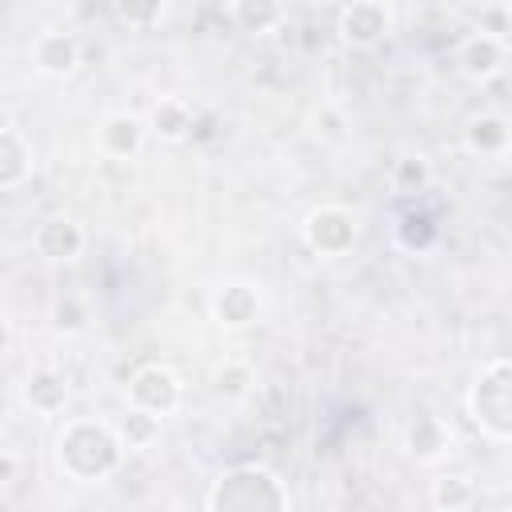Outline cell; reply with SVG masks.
Returning <instances> with one entry per match:
<instances>
[{
  "label": "cell",
  "instance_id": "6da1fadb",
  "mask_svg": "<svg viewBox=\"0 0 512 512\" xmlns=\"http://www.w3.org/2000/svg\"><path fill=\"white\" fill-rule=\"evenodd\" d=\"M124 456V440L116 432V424L104 420H68L56 432V464L64 476L80 480V484H96L108 472H116Z\"/></svg>",
  "mask_w": 512,
  "mask_h": 512
},
{
  "label": "cell",
  "instance_id": "7a4b0ae2",
  "mask_svg": "<svg viewBox=\"0 0 512 512\" xmlns=\"http://www.w3.org/2000/svg\"><path fill=\"white\" fill-rule=\"evenodd\" d=\"M468 412L488 436L512 440V360H492L476 376L468 392Z\"/></svg>",
  "mask_w": 512,
  "mask_h": 512
},
{
  "label": "cell",
  "instance_id": "3957f363",
  "mask_svg": "<svg viewBox=\"0 0 512 512\" xmlns=\"http://www.w3.org/2000/svg\"><path fill=\"white\" fill-rule=\"evenodd\" d=\"M204 504L216 512L220 508H244V512L248 508H288V492L264 468H232L212 484Z\"/></svg>",
  "mask_w": 512,
  "mask_h": 512
},
{
  "label": "cell",
  "instance_id": "277c9868",
  "mask_svg": "<svg viewBox=\"0 0 512 512\" xmlns=\"http://www.w3.org/2000/svg\"><path fill=\"white\" fill-rule=\"evenodd\" d=\"M356 240V216L340 204H320L304 220V244L316 256H344Z\"/></svg>",
  "mask_w": 512,
  "mask_h": 512
},
{
  "label": "cell",
  "instance_id": "5b68a950",
  "mask_svg": "<svg viewBox=\"0 0 512 512\" xmlns=\"http://www.w3.org/2000/svg\"><path fill=\"white\" fill-rule=\"evenodd\" d=\"M180 392H184V388H180V376H176L172 368H164V364H144V368H136L132 380H128V404L148 408V412H156V416L176 412Z\"/></svg>",
  "mask_w": 512,
  "mask_h": 512
},
{
  "label": "cell",
  "instance_id": "8992f818",
  "mask_svg": "<svg viewBox=\"0 0 512 512\" xmlns=\"http://www.w3.org/2000/svg\"><path fill=\"white\" fill-rule=\"evenodd\" d=\"M144 136H148V124L136 112H108L96 128V152L108 160H128L144 148Z\"/></svg>",
  "mask_w": 512,
  "mask_h": 512
},
{
  "label": "cell",
  "instance_id": "52a82bcc",
  "mask_svg": "<svg viewBox=\"0 0 512 512\" xmlns=\"http://www.w3.org/2000/svg\"><path fill=\"white\" fill-rule=\"evenodd\" d=\"M256 316H260V292H256L252 284L228 280V284H220V288L212 292V320H216L220 328L240 332V328H248Z\"/></svg>",
  "mask_w": 512,
  "mask_h": 512
},
{
  "label": "cell",
  "instance_id": "ba28073f",
  "mask_svg": "<svg viewBox=\"0 0 512 512\" xmlns=\"http://www.w3.org/2000/svg\"><path fill=\"white\" fill-rule=\"evenodd\" d=\"M388 32V8L384 0H352L340 8V40L352 48H372Z\"/></svg>",
  "mask_w": 512,
  "mask_h": 512
},
{
  "label": "cell",
  "instance_id": "9c48e42d",
  "mask_svg": "<svg viewBox=\"0 0 512 512\" xmlns=\"http://www.w3.org/2000/svg\"><path fill=\"white\" fill-rule=\"evenodd\" d=\"M32 248L40 260H76L84 252V228L72 216H48L32 228Z\"/></svg>",
  "mask_w": 512,
  "mask_h": 512
},
{
  "label": "cell",
  "instance_id": "30bf717a",
  "mask_svg": "<svg viewBox=\"0 0 512 512\" xmlns=\"http://www.w3.org/2000/svg\"><path fill=\"white\" fill-rule=\"evenodd\" d=\"M32 64L40 76L48 80H64L76 72L80 64V44L68 36V32H40L36 44H32Z\"/></svg>",
  "mask_w": 512,
  "mask_h": 512
},
{
  "label": "cell",
  "instance_id": "8fae6325",
  "mask_svg": "<svg viewBox=\"0 0 512 512\" xmlns=\"http://www.w3.org/2000/svg\"><path fill=\"white\" fill-rule=\"evenodd\" d=\"M32 176V144L20 136V128L8 120L0 128V188L16 192Z\"/></svg>",
  "mask_w": 512,
  "mask_h": 512
},
{
  "label": "cell",
  "instance_id": "7c38bea8",
  "mask_svg": "<svg viewBox=\"0 0 512 512\" xmlns=\"http://www.w3.org/2000/svg\"><path fill=\"white\" fill-rule=\"evenodd\" d=\"M24 404L32 408V412H40V416H56V412H64V404H68V380L60 376V372H52V368H36L28 380H24Z\"/></svg>",
  "mask_w": 512,
  "mask_h": 512
},
{
  "label": "cell",
  "instance_id": "4fadbf2b",
  "mask_svg": "<svg viewBox=\"0 0 512 512\" xmlns=\"http://www.w3.org/2000/svg\"><path fill=\"white\" fill-rule=\"evenodd\" d=\"M464 144H468V152H480V156H504V152H512V124L496 112L472 116L464 128Z\"/></svg>",
  "mask_w": 512,
  "mask_h": 512
},
{
  "label": "cell",
  "instance_id": "5bb4252c",
  "mask_svg": "<svg viewBox=\"0 0 512 512\" xmlns=\"http://www.w3.org/2000/svg\"><path fill=\"white\" fill-rule=\"evenodd\" d=\"M460 68H464V76H472V80H492V76L504 68V40H500V36H488V32H476V36L460 48Z\"/></svg>",
  "mask_w": 512,
  "mask_h": 512
},
{
  "label": "cell",
  "instance_id": "9a60e30c",
  "mask_svg": "<svg viewBox=\"0 0 512 512\" xmlns=\"http://www.w3.org/2000/svg\"><path fill=\"white\" fill-rule=\"evenodd\" d=\"M148 128L160 136V140H192V128H196V108L180 96H164L156 108H152V120Z\"/></svg>",
  "mask_w": 512,
  "mask_h": 512
},
{
  "label": "cell",
  "instance_id": "2e32d148",
  "mask_svg": "<svg viewBox=\"0 0 512 512\" xmlns=\"http://www.w3.org/2000/svg\"><path fill=\"white\" fill-rule=\"evenodd\" d=\"M448 428H444V420L440 416H416L412 424H408V432H404V444H408V452L416 456V460H440L444 452H448Z\"/></svg>",
  "mask_w": 512,
  "mask_h": 512
},
{
  "label": "cell",
  "instance_id": "e0dca14e",
  "mask_svg": "<svg viewBox=\"0 0 512 512\" xmlns=\"http://www.w3.org/2000/svg\"><path fill=\"white\" fill-rule=\"evenodd\" d=\"M280 16H284L280 0H232V20H236L244 32H252V36L276 28Z\"/></svg>",
  "mask_w": 512,
  "mask_h": 512
},
{
  "label": "cell",
  "instance_id": "ac0fdd59",
  "mask_svg": "<svg viewBox=\"0 0 512 512\" xmlns=\"http://www.w3.org/2000/svg\"><path fill=\"white\" fill-rule=\"evenodd\" d=\"M160 420H164V416H156V412H148V408L128 404V412H124V420L116 424V432H120L124 448H148V444L160 436Z\"/></svg>",
  "mask_w": 512,
  "mask_h": 512
},
{
  "label": "cell",
  "instance_id": "d6986e66",
  "mask_svg": "<svg viewBox=\"0 0 512 512\" xmlns=\"http://www.w3.org/2000/svg\"><path fill=\"white\" fill-rule=\"evenodd\" d=\"M252 384H256V376H252V368H248L244 360H224V364L212 372V388H216L220 396H232V400L248 396Z\"/></svg>",
  "mask_w": 512,
  "mask_h": 512
},
{
  "label": "cell",
  "instance_id": "ffe728a7",
  "mask_svg": "<svg viewBox=\"0 0 512 512\" xmlns=\"http://www.w3.org/2000/svg\"><path fill=\"white\" fill-rule=\"evenodd\" d=\"M436 508H468L472 500H476V488L468 484V480H460V476H444V480H436L432 484V496H428Z\"/></svg>",
  "mask_w": 512,
  "mask_h": 512
},
{
  "label": "cell",
  "instance_id": "44dd1931",
  "mask_svg": "<svg viewBox=\"0 0 512 512\" xmlns=\"http://www.w3.org/2000/svg\"><path fill=\"white\" fill-rule=\"evenodd\" d=\"M52 324H56L60 332H84V328H88V304H84L80 296L64 292V296L56 300V308H52Z\"/></svg>",
  "mask_w": 512,
  "mask_h": 512
},
{
  "label": "cell",
  "instance_id": "7402d4cb",
  "mask_svg": "<svg viewBox=\"0 0 512 512\" xmlns=\"http://www.w3.org/2000/svg\"><path fill=\"white\" fill-rule=\"evenodd\" d=\"M428 180H432V168H428L424 156H408V160H400V164L392 168V184H396L400 192H420Z\"/></svg>",
  "mask_w": 512,
  "mask_h": 512
},
{
  "label": "cell",
  "instance_id": "603a6c76",
  "mask_svg": "<svg viewBox=\"0 0 512 512\" xmlns=\"http://www.w3.org/2000/svg\"><path fill=\"white\" fill-rule=\"evenodd\" d=\"M116 12H120L124 24H132V28H148V24L160 20L164 0H116Z\"/></svg>",
  "mask_w": 512,
  "mask_h": 512
},
{
  "label": "cell",
  "instance_id": "cb8c5ba5",
  "mask_svg": "<svg viewBox=\"0 0 512 512\" xmlns=\"http://www.w3.org/2000/svg\"><path fill=\"white\" fill-rule=\"evenodd\" d=\"M336 4H340V8H348V4H352V0H336Z\"/></svg>",
  "mask_w": 512,
  "mask_h": 512
}]
</instances>
